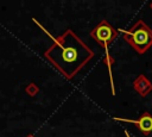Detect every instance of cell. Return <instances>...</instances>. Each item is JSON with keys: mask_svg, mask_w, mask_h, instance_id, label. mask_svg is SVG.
<instances>
[{"mask_svg": "<svg viewBox=\"0 0 152 137\" xmlns=\"http://www.w3.org/2000/svg\"><path fill=\"white\" fill-rule=\"evenodd\" d=\"M44 56L66 79H72L76 73L94 57V52L70 29L57 37Z\"/></svg>", "mask_w": 152, "mask_h": 137, "instance_id": "1", "label": "cell"}, {"mask_svg": "<svg viewBox=\"0 0 152 137\" xmlns=\"http://www.w3.org/2000/svg\"><path fill=\"white\" fill-rule=\"evenodd\" d=\"M90 36L101 45H107L108 43L113 42L116 36H118V32L116 30L110 25L108 24L106 20L101 21L95 29H93V31L90 32Z\"/></svg>", "mask_w": 152, "mask_h": 137, "instance_id": "3", "label": "cell"}, {"mask_svg": "<svg viewBox=\"0 0 152 137\" xmlns=\"http://www.w3.org/2000/svg\"><path fill=\"white\" fill-rule=\"evenodd\" d=\"M124 32V39L139 54H144L152 45V30L142 20H138L128 31Z\"/></svg>", "mask_w": 152, "mask_h": 137, "instance_id": "2", "label": "cell"}, {"mask_svg": "<svg viewBox=\"0 0 152 137\" xmlns=\"http://www.w3.org/2000/svg\"><path fill=\"white\" fill-rule=\"evenodd\" d=\"M133 124L137 125V127L144 133V135H148L150 132H152V116L147 112L142 113L138 120H128Z\"/></svg>", "mask_w": 152, "mask_h": 137, "instance_id": "4", "label": "cell"}]
</instances>
